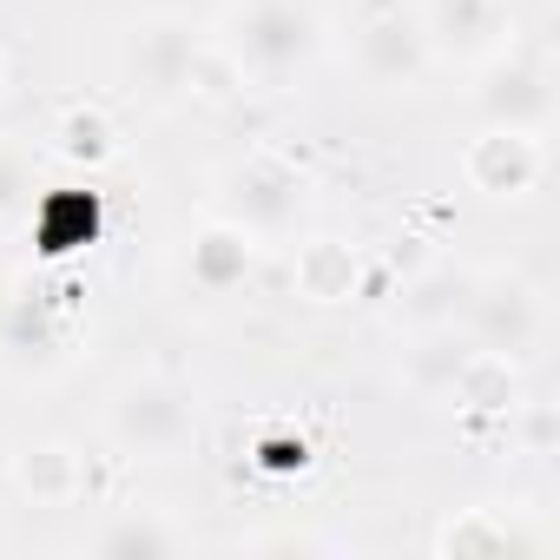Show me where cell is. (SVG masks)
I'll return each instance as SVG.
<instances>
[{
  "label": "cell",
  "mask_w": 560,
  "mask_h": 560,
  "mask_svg": "<svg viewBox=\"0 0 560 560\" xmlns=\"http://www.w3.org/2000/svg\"><path fill=\"white\" fill-rule=\"evenodd\" d=\"M218 54L244 86L277 93L324 54V8L317 0H237L224 14Z\"/></svg>",
  "instance_id": "obj_1"
},
{
  "label": "cell",
  "mask_w": 560,
  "mask_h": 560,
  "mask_svg": "<svg viewBox=\"0 0 560 560\" xmlns=\"http://www.w3.org/2000/svg\"><path fill=\"white\" fill-rule=\"evenodd\" d=\"M311 205V178L284 159V152H250L224 172V218L244 224L250 237H284L298 231Z\"/></svg>",
  "instance_id": "obj_2"
},
{
  "label": "cell",
  "mask_w": 560,
  "mask_h": 560,
  "mask_svg": "<svg viewBox=\"0 0 560 560\" xmlns=\"http://www.w3.org/2000/svg\"><path fill=\"white\" fill-rule=\"evenodd\" d=\"M462 330L481 350L534 357L540 337H547V304H540V291L527 284L521 270H488V277H475V291L462 304Z\"/></svg>",
  "instance_id": "obj_3"
},
{
  "label": "cell",
  "mask_w": 560,
  "mask_h": 560,
  "mask_svg": "<svg viewBox=\"0 0 560 560\" xmlns=\"http://www.w3.org/2000/svg\"><path fill=\"white\" fill-rule=\"evenodd\" d=\"M106 429L126 455H172L191 442V389L172 376H126L106 402Z\"/></svg>",
  "instance_id": "obj_4"
},
{
  "label": "cell",
  "mask_w": 560,
  "mask_h": 560,
  "mask_svg": "<svg viewBox=\"0 0 560 560\" xmlns=\"http://www.w3.org/2000/svg\"><path fill=\"white\" fill-rule=\"evenodd\" d=\"M198 34L185 27V21H172V14H152V21H139L132 34H126V80H132V93H145V100H178L185 86H191V67H198Z\"/></svg>",
  "instance_id": "obj_5"
},
{
  "label": "cell",
  "mask_w": 560,
  "mask_h": 560,
  "mask_svg": "<svg viewBox=\"0 0 560 560\" xmlns=\"http://www.w3.org/2000/svg\"><path fill=\"white\" fill-rule=\"evenodd\" d=\"M462 172L481 198H527L547 172L540 132H514V126H481L462 152Z\"/></svg>",
  "instance_id": "obj_6"
},
{
  "label": "cell",
  "mask_w": 560,
  "mask_h": 560,
  "mask_svg": "<svg viewBox=\"0 0 560 560\" xmlns=\"http://www.w3.org/2000/svg\"><path fill=\"white\" fill-rule=\"evenodd\" d=\"M429 40H422V21L409 8H383L357 27V73L370 86H416L429 73Z\"/></svg>",
  "instance_id": "obj_7"
},
{
  "label": "cell",
  "mask_w": 560,
  "mask_h": 560,
  "mask_svg": "<svg viewBox=\"0 0 560 560\" xmlns=\"http://www.w3.org/2000/svg\"><path fill=\"white\" fill-rule=\"evenodd\" d=\"M475 106L488 126H514V132H540L547 113H553V80L540 60H488L481 86H475Z\"/></svg>",
  "instance_id": "obj_8"
},
{
  "label": "cell",
  "mask_w": 560,
  "mask_h": 560,
  "mask_svg": "<svg viewBox=\"0 0 560 560\" xmlns=\"http://www.w3.org/2000/svg\"><path fill=\"white\" fill-rule=\"evenodd\" d=\"M422 40L442 60H488L508 34V8L501 0H422Z\"/></svg>",
  "instance_id": "obj_9"
},
{
  "label": "cell",
  "mask_w": 560,
  "mask_h": 560,
  "mask_svg": "<svg viewBox=\"0 0 560 560\" xmlns=\"http://www.w3.org/2000/svg\"><path fill=\"white\" fill-rule=\"evenodd\" d=\"M363 277H370V264H363V250L343 244V237H304L298 257H291V291H298L304 304H317V311L350 304V298L363 291Z\"/></svg>",
  "instance_id": "obj_10"
},
{
  "label": "cell",
  "mask_w": 560,
  "mask_h": 560,
  "mask_svg": "<svg viewBox=\"0 0 560 560\" xmlns=\"http://www.w3.org/2000/svg\"><path fill=\"white\" fill-rule=\"evenodd\" d=\"M448 402L455 409H468V416H508L514 422V409L527 402V376H521V357H501V350H468V363L455 370V383H448Z\"/></svg>",
  "instance_id": "obj_11"
},
{
  "label": "cell",
  "mask_w": 560,
  "mask_h": 560,
  "mask_svg": "<svg viewBox=\"0 0 560 560\" xmlns=\"http://www.w3.org/2000/svg\"><path fill=\"white\" fill-rule=\"evenodd\" d=\"M250 270H257V237L231 218H211L198 237H191V284L205 298H224L237 284H250Z\"/></svg>",
  "instance_id": "obj_12"
},
{
  "label": "cell",
  "mask_w": 560,
  "mask_h": 560,
  "mask_svg": "<svg viewBox=\"0 0 560 560\" xmlns=\"http://www.w3.org/2000/svg\"><path fill=\"white\" fill-rule=\"evenodd\" d=\"M14 481H21V494H27L34 508H73V501L86 494V462H80V448H67V442H34V448L21 455Z\"/></svg>",
  "instance_id": "obj_13"
},
{
  "label": "cell",
  "mask_w": 560,
  "mask_h": 560,
  "mask_svg": "<svg viewBox=\"0 0 560 560\" xmlns=\"http://www.w3.org/2000/svg\"><path fill=\"white\" fill-rule=\"evenodd\" d=\"M468 291H475V270L435 264V270H422L416 284L402 291L396 317H402V324H416V330H435V324H462V304H468Z\"/></svg>",
  "instance_id": "obj_14"
},
{
  "label": "cell",
  "mask_w": 560,
  "mask_h": 560,
  "mask_svg": "<svg viewBox=\"0 0 560 560\" xmlns=\"http://www.w3.org/2000/svg\"><path fill=\"white\" fill-rule=\"evenodd\" d=\"M468 337H455V324H435V330H422V343L409 350V363H402V383L416 389V396H429V402H448V383H455V370L468 363Z\"/></svg>",
  "instance_id": "obj_15"
},
{
  "label": "cell",
  "mask_w": 560,
  "mask_h": 560,
  "mask_svg": "<svg viewBox=\"0 0 560 560\" xmlns=\"http://www.w3.org/2000/svg\"><path fill=\"white\" fill-rule=\"evenodd\" d=\"M47 139H54V152H60L67 165H86V172H93V165H106V159L119 152V126H113L100 106H67V113L54 119V132H47Z\"/></svg>",
  "instance_id": "obj_16"
},
{
  "label": "cell",
  "mask_w": 560,
  "mask_h": 560,
  "mask_svg": "<svg viewBox=\"0 0 560 560\" xmlns=\"http://www.w3.org/2000/svg\"><path fill=\"white\" fill-rule=\"evenodd\" d=\"M514 547H527V534H514L508 521H494L488 508H462L455 521H442V534H435V553L442 560H475V553H514Z\"/></svg>",
  "instance_id": "obj_17"
},
{
  "label": "cell",
  "mask_w": 560,
  "mask_h": 560,
  "mask_svg": "<svg viewBox=\"0 0 560 560\" xmlns=\"http://www.w3.org/2000/svg\"><path fill=\"white\" fill-rule=\"evenodd\" d=\"M0 350H8L14 363H54L60 350V330H54V311L40 298H21L0 311Z\"/></svg>",
  "instance_id": "obj_18"
},
{
  "label": "cell",
  "mask_w": 560,
  "mask_h": 560,
  "mask_svg": "<svg viewBox=\"0 0 560 560\" xmlns=\"http://www.w3.org/2000/svg\"><path fill=\"white\" fill-rule=\"evenodd\" d=\"M172 547H178L172 527H159L145 514H119L113 527L93 534V553H106V560H145V553H172Z\"/></svg>",
  "instance_id": "obj_19"
},
{
  "label": "cell",
  "mask_w": 560,
  "mask_h": 560,
  "mask_svg": "<svg viewBox=\"0 0 560 560\" xmlns=\"http://www.w3.org/2000/svg\"><path fill=\"white\" fill-rule=\"evenodd\" d=\"M514 416H521V448H527V455H553V409H547V402H534V409L521 402Z\"/></svg>",
  "instance_id": "obj_20"
},
{
  "label": "cell",
  "mask_w": 560,
  "mask_h": 560,
  "mask_svg": "<svg viewBox=\"0 0 560 560\" xmlns=\"http://www.w3.org/2000/svg\"><path fill=\"white\" fill-rule=\"evenodd\" d=\"M304 455H311V448H304V435H298V442H291V435L257 442V462H264V468H304Z\"/></svg>",
  "instance_id": "obj_21"
},
{
  "label": "cell",
  "mask_w": 560,
  "mask_h": 560,
  "mask_svg": "<svg viewBox=\"0 0 560 560\" xmlns=\"http://www.w3.org/2000/svg\"><path fill=\"white\" fill-rule=\"evenodd\" d=\"M21 191H27V165H21V152H8V145H0V211H8Z\"/></svg>",
  "instance_id": "obj_22"
},
{
  "label": "cell",
  "mask_w": 560,
  "mask_h": 560,
  "mask_svg": "<svg viewBox=\"0 0 560 560\" xmlns=\"http://www.w3.org/2000/svg\"><path fill=\"white\" fill-rule=\"evenodd\" d=\"M0 93H8V54H0Z\"/></svg>",
  "instance_id": "obj_23"
}]
</instances>
